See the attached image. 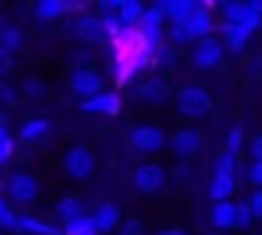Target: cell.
Returning a JSON list of instances; mask_svg holds the SVG:
<instances>
[{"mask_svg": "<svg viewBox=\"0 0 262 235\" xmlns=\"http://www.w3.org/2000/svg\"><path fill=\"white\" fill-rule=\"evenodd\" d=\"M28 92H43V83H34V80H31V83H28Z\"/></svg>", "mask_w": 262, "mask_h": 235, "instance_id": "cell-37", "label": "cell"}, {"mask_svg": "<svg viewBox=\"0 0 262 235\" xmlns=\"http://www.w3.org/2000/svg\"><path fill=\"white\" fill-rule=\"evenodd\" d=\"M46 131H49V122H46V119H31V122L21 125V141H37V138H43Z\"/></svg>", "mask_w": 262, "mask_h": 235, "instance_id": "cell-24", "label": "cell"}, {"mask_svg": "<svg viewBox=\"0 0 262 235\" xmlns=\"http://www.w3.org/2000/svg\"><path fill=\"white\" fill-rule=\"evenodd\" d=\"M134 186L146 195H156L165 186V168L162 165H140L134 171Z\"/></svg>", "mask_w": 262, "mask_h": 235, "instance_id": "cell-8", "label": "cell"}, {"mask_svg": "<svg viewBox=\"0 0 262 235\" xmlns=\"http://www.w3.org/2000/svg\"><path fill=\"white\" fill-rule=\"evenodd\" d=\"M122 235H143V223L137 220V217H131L122 223Z\"/></svg>", "mask_w": 262, "mask_h": 235, "instance_id": "cell-32", "label": "cell"}, {"mask_svg": "<svg viewBox=\"0 0 262 235\" xmlns=\"http://www.w3.org/2000/svg\"><path fill=\"white\" fill-rule=\"evenodd\" d=\"M55 214H58V217L67 223V220H76V217H82V214H85V208H82V202H79V199L67 195V199H61V202H58Z\"/></svg>", "mask_w": 262, "mask_h": 235, "instance_id": "cell-20", "label": "cell"}, {"mask_svg": "<svg viewBox=\"0 0 262 235\" xmlns=\"http://www.w3.org/2000/svg\"><path fill=\"white\" fill-rule=\"evenodd\" d=\"M159 235H186V232H183V229H162Z\"/></svg>", "mask_w": 262, "mask_h": 235, "instance_id": "cell-38", "label": "cell"}, {"mask_svg": "<svg viewBox=\"0 0 262 235\" xmlns=\"http://www.w3.org/2000/svg\"><path fill=\"white\" fill-rule=\"evenodd\" d=\"M241 144H244V131H241V128H232V131H229V138H226V153H229V156H235V153L241 150Z\"/></svg>", "mask_w": 262, "mask_h": 235, "instance_id": "cell-28", "label": "cell"}, {"mask_svg": "<svg viewBox=\"0 0 262 235\" xmlns=\"http://www.w3.org/2000/svg\"><path fill=\"white\" fill-rule=\"evenodd\" d=\"M223 37H226L223 49L229 46V52H241V49L247 46V40H250V34H247L241 25H223Z\"/></svg>", "mask_w": 262, "mask_h": 235, "instance_id": "cell-15", "label": "cell"}, {"mask_svg": "<svg viewBox=\"0 0 262 235\" xmlns=\"http://www.w3.org/2000/svg\"><path fill=\"white\" fill-rule=\"evenodd\" d=\"M3 229H15V211L0 199V232Z\"/></svg>", "mask_w": 262, "mask_h": 235, "instance_id": "cell-29", "label": "cell"}, {"mask_svg": "<svg viewBox=\"0 0 262 235\" xmlns=\"http://www.w3.org/2000/svg\"><path fill=\"white\" fill-rule=\"evenodd\" d=\"M198 147H201V134H198L195 128H183V131H177L174 141H171V150H174L180 159L198 153Z\"/></svg>", "mask_w": 262, "mask_h": 235, "instance_id": "cell-12", "label": "cell"}, {"mask_svg": "<svg viewBox=\"0 0 262 235\" xmlns=\"http://www.w3.org/2000/svg\"><path fill=\"white\" fill-rule=\"evenodd\" d=\"M82 110L85 113H104V116H116L122 110V98L116 92H101L95 98H85L82 101Z\"/></svg>", "mask_w": 262, "mask_h": 235, "instance_id": "cell-10", "label": "cell"}, {"mask_svg": "<svg viewBox=\"0 0 262 235\" xmlns=\"http://www.w3.org/2000/svg\"><path fill=\"white\" fill-rule=\"evenodd\" d=\"M247 177H250V183H253V186H259V189H262V162H250Z\"/></svg>", "mask_w": 262, "mask_h": 235, "instance_id": "cell-33", "label": "cell"}, {"mask_svg": "<svg viewBox=\"0 0 262 235\" xmlns=\"http://www.w3.org/2000/svg\"><path fill=\"white\" fill-rule=\"evenodd\" d=\"M9 64H12V55H9L6 49H0V73H3V70H9Z\"/></svg>", "mask_w": 262, "mask_h": 235, "instance_id": "cell-36", "label": "cell"}, {"mask_svg": "<svg viewBox=\"0 0 262 235\" xmlns=\"http://www.w3.org/2000/svg\"><path fill=\"white\" fill-rule=\"evenodd\" d=\"M162 25H165V12H162V3L159 6H146L140 22H137V40L143 46V52H159L162 46Z\"/></svg>", "mask_w": 262, "mask_h": 235, "instance_id": "cell-1", "label": "cell"}, {"mask_svg": "<svg viewBox=\"0 0 262 235\" xmlns=\"http://www.w3.org/2000/svg\"><path fill=\"white\" fill-rule=\"evenodd\" d=\"M76 31H79V37H85V40H104L101 18H95V15H82L79 25H76Z\"/></svg>", "mask_w": 262, "mask_h": 235, "instance_id": "cell-19", "label": "cell"}, {"mask_svg": "<svg viewBox=\"0 0 262 235\" xmlns=\"http://www.w3.org/2000/svg\"><path fill=\"white\" fill-rule=\"evenodd\" d=\"M15 229L31 235H58V229H52V226H46V223H40V220H34L28 214H15Z\"/></svg>", "mask_w": 262, "mask_h": 235, "instance_id": "cell-18", "label": "cell"}, {"mask_svg": "<svg viewBox=\"0 0 262 235\" xmlns=\"http://www.w3.org/2000/svg\"><path fill=\"white\" fill-rule=\"evenodd\" d=\"M143 3H137V0H122V3H116V22H119V28L122 31H131V28H137V22H140V15H143Z\"/></svg>", "mask_w": 262, "mask_h": 235, "instance_id": "cell-11", "label": "cell"}, {"mask_svg": "<svg viewBox=\"0 0 262 235\" xmlns=\"http://www.w3.org/2000/svg\"><path fill=\"white\" fill-rule=\"evenodd\" d=\"M165 144H168V138H165V131L156 128V125H137V128L131 131V147H134L137 153H159Z\"/></svg>", "mask_w": 262, "mask_h": 235, "instance_id": "cell-4", "label": "cell"}, {"mask_svg": "<svg viewBox=\"0 0 262 235\" xmlns=\"http://www.w3.org/2000/svg\"><path fill=\"white\" fill-rule=\"evenodd\" d=\"M64 235H98V232H95V226H92V217L82 214V217H76V220H67Z\"/></svg>", "mask_w": 262, "mask_h": 235, "instance_id": "cell-23", "label": "cell"}, {"mask_svg": "<svg viewBox=\"0 0 262 235\" xmlns=\"http://www.w3.org/2000/svg\"><path fill=\"white\" fill-rule=\"evenodd\" d=\"M171 37H174L177 43H186V40H192V37L186 34V28H183V25H174V28H171Z\"/></svg>", "mask_w": 262, "mask_h": 235, "instance_id": "cell-34", "label": "cell"}, {"mask_svg": "<svg viewBox=\"0 0 262 235\" xmlns=\"http://www.w3.org/2000/svg\"><path fill=\"white\" fill-rule=\"evenodd\" d=\"M216 174H220V177H235V156L223 153V156H220V162H216Z\"/></svg>", "mask_w": 262, "mask_h": 235, "instance_id": "cell-30", "label": "cell"}, {"mask_svg": "<svg viewBox=\"0 0 262 235\" xmlns=\"http://www.w3.org/2000/svg\"><path fill=\"white\" fill-rule=\"evenodd\" d=\"M37 192H40V183H37V177L34 174L18 171V174L9 177V195H12L15 202H34Z\"/></svg>", "mask_w": 262, "mask_h": 235, "instance_id": "cell-9", "label": "cell"}, {"mask_svg": "<svg viewBox=\"0 0 262 235\" xmlns=\"http://www.w3.org/2000/svg\"><path fill=\"white\" fill-rule=\"evenodd\" d=\"M64 168L73 180H89L92 171H95V156H92V150H85V147H70L67 156H64Z\"/></svg>", "mask_w": 262, "mask_h": 235, "instance_id": "cell-3", "label": "cell"}, {"mask_svg": "<svg viewBox=\"0 0 262 235\" xmlns=\"http://www.w3.org/2000/svg\"><path fill=\"white\" fill-rule=\"evenodd\" d=\"M34 12H37L43 22H49V18H58L67 9H64V0H40V3L34 6Z\"/></svg>", "mask_w": 262, "mask_h": 235, "instance_id": "cell-22", "label": "cell"}, {"mask_svg": "<svg viewBox=\"0 0 262 235\" xmlns=\"http://www.w3.org/2000/svg\"><path fill=\"white\" fill-rule=\"evenodd\" d=\"M140 95H143L146 101L162 104V101H165V83H162V80H149V83H143V86H140Z\"/></svg>", "mask_w": 262, "mask_h": 235, "instance_id": "cell-25", "label": "cell"}, {"mask_svg": "<svg viewBox=\"0 0 262 235\" xmlns=\"http://www.w3.org/2000/svg\"><path fill=\"white\" fill-rule=\"evenodd\" d=\"M92 226H95V232H113L119 226V208L116 205H101L92 214Z\"/></svg>", "mask_w": 262, "mask_h": 235, "instance_id": "cell-13", "label": "cell"}, {"mask_svg": "<svg viewBox=\"0 0 262 235\" xmlns=\"http://www.w3.org/2000/svg\"><path fill=\"white\" fill-rule=\"evenodd\" d=\"M25 46V37H21V31L18 28H12V25H6L3 31H0V49H6L9 55L15 52V49H21Z\"/></svg>", "mask_w": 262, "mask_h": 235, "instance_id": "cell-21", "label": "cell"}, {"mask_svg": "<svg viewBox=\"0 0 262 235\" xmlns=\"http://www.w3.org/2000/svg\"><path fill=\"white\" fill-rule=\"evenodd\" d=\"M210 223L216 229H235V202H213Z\"/></svg>", "mask_w": 262, "mask_h": 235, "instance_id": "cell-14", "label": "cell"}, {"mask_svg": "<svg viewBox=\"0 0 262 235\" xmlns=\"http://www.w3.org/2000/svg\"><path fill=\"white\" fill-rule=\"evenodd\" d=\"M250 153H253V162H262V134H256V138H253Z\"/></svg>", "mask_w": 262, "mask_h": 235, "instance_id": "cell-35", "label": "cell"}, {"mask_svg": "<svg viewBox=\"0 0 262 235\" xmlns=\"http://www.w3.org/2000/svg\"><path fill=\"white\" fill-rule=\"evenodd\" d=\"M235 192V177H220L213 174L210 180V189H207V195L213 199V202H229V195Z\"/></svg>", "mask_w": 262, "mask_h": 235, "instance_id": "cell-17", "label": "cell"}, {"mask_svg": "<svg viewBox=\"0 0 262 235\" xmlns=\"http://www.w3.org/2000/svg\"><path fill=\"white\" fill-rule=\"evenodd\" d=\"M70 89H73V92L85 101V98L101 95V92H104V83H101V76H98L95 70L79 67V70H73V73H70Z\"/></svg>", "mask_w": 262, "mask_h": 235, "instance_id": "cell-6", "label": "cell"}, {"mask_svg": "<svg viewBox=\"0 0 262 235\" xmlns=\"http://www.w3.org/2000/svg\"><path fill=\"white\" fill-rule=\"evenodd\" d=\"M247 205H250L253 220H262V189H259V192H253V195L247 199Z\"/></svg>", "mask_w": 262, "mask_h": 235, "instance_id": "cell-31", "label": "cell"}, {"mask_svg": "<svg viewBox=\"0 0 262 235\" xmlns=\"http://www.w3.org/2000/svg\"><path fill=\"white\" fill-rule=\"evenodd\" d=\"M3 28H6V22H3V15H0V31H3Z\"/></svg>", "mask_w": 262, "mask_h": 235, "instance_id": "cell-39", "label": "cell"}, {"mask_svg": "<svg viewBox=\"0 0 262 235\" xmlns=\"http://www.w3.org/2000/svg\"><path fill=\"white\" fill-rule=\"evenodd\" d=\"M192 6H195V3H189V0H168V3H162V12H165L174 25H183V22L189 18Z\"/></svg>", "mask_w": 262, "mask_h": 235, "instance_id": "cell-16", "label": "cell"}, {"mask_svg": "<svg viewBox=\"0 0 262 235\" xmlns=\"http://www.w3.org/2000/svg\"><path fill=\"white\" fill-rule=\"evenodd\" d=\"M9 156H12V138L6 131V119L0 116V165L9 162Z\"/></svg>", "mask_w": 262, "mask_h": 235, "instance_id": "cell-26", "label": "cell"}, {"mask_svg": "<svg viewBox=\"0 0 262 235\" xmlns=\"http://www.w3.org/2000/svg\"><path fill=\"white\" fill-rule=\"evenodd\" d=\"M183 28H186V34H189L192 40H204V37H210V31H213L210 3H195L192 12H189V18L183 22Z\"/></svg>", "mask_w": 262, "mask_h": 235, "instance_id": "cell-5", "label": "cell"}, {"mask_svg": "<svg viewBox=\"0 0 262 235\" xmlns=\"http://www.w3.org/2000/svg\"><path fill=\"white\" fill-rule=\"evenodd\" d=\"M250 223H253L250 205H247V202H238V205H235V229H247Z\"/></svg>", "mask_w": 262, "mask_h": 235, "instance_id": "cell-27", "label": "cell"}, {"mask_svg": "<svg viewBox=\"0 0 262 235\" xmlns=\"http://www.w3.org/2000/svg\"><path fill=\"white\" fill-rule=\"evenodd\" d=\"M177 110L183 116H204L210 110V95L198 86H186L177 92Z\"/></svg>", "mask_w": 262, "mask_h": 235, "instance_id": "cell-2", "label": "cell"}, {"mask_svg": "<svg viewBox=\"0 0 262 235\" xmlns=\"http://www.w3.org/2000/svg\"><path fill=\"white\" fill-rule=\"evenodd\" d=\"M223 55H226L223 43L213 40V37H204V40H198L195 52H192V61H195V67H201V70H210V67H216L223 61Z\"/></svg>", "mask_w": 262, "mask_h": 235, "instance_id": "cell-7", "label": "cell"}]
</instances>
